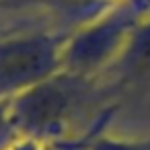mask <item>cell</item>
<instances>
[{
  "instance_id": "obj_1",
  "label": "cell",
  "mask_w": 150,
  "mask_h": 150,
  "mask_svg": "<svg viewBox=\"0 0 150 150\" xmlns=\"http://www.w3.org/2000/svg\"><path fill=\"white\" fill-rule=\"evenodd\" d=\"M146 17H150V0H111L95 17L68 31L62 68L86 78L111 70Z\"/></svg>"
},
{
  "instance_id": "obj_2",
  "label": "cell",
  "mask_w": 150,
  "mask_h": 150,
  "mask_svg": "<svg viewBox=\"0 0 150 150\" xmlns=\"http://www.w3.org/2000/svg\"><path fill=\"white\" fill-rule=\"evenodd\" d=\"M95 80L62 68L23 91L8 101L11 132L33 142L60 136L78 107L91 97Z\"/></svg>"
},
{
  "instance_id": "obj_3",
  "label": "cell",
  "mask_w": 150,
  "mask_h": 150,
  "mask_svg": "<svg viewBox=\"0 0 150 150\" xmlns=\"http://www.w3.org/2000/svg\"><path fill=\"white\" fill-rule=\"evenodd\" d=\"M68 33H19L0 39V103L62 70V47Z\"/></svg>"
},
{
  "instance_id": "obj_4",
  "label": "cell",
  "mask_w": 150,
  "mask_h": 150,
  "mask_svg": "<svg viewBox=\"0 0 150 150\" xmlns=\"http://www.w3.org/2000/svg\"><path fill=\"white\" fill-rule=\"evenodd\" d=\"M111 70L115 72V86H127L150 76V17L138 25Z\"/></svg>"
},
{
  "instance_id": "obj_5",
  "label": "cell",
  "mask_w": 150,
  "mask_h": 150,
  "mask_svg": "<svg viewBox=\"0 0 150 150\" xmlns=\"http://www.w3.org/2000/svg\"><path fill=\"white\" fill-rule=\"evenodd\" d=\"M91 150H150V138L142 140H111L99 138Z\"/></svg>"
},
{
  "instance_id": "obj_6",
  "label": "cell",
  "mask_w": 150,
  "mask_h": 150,
  "mask_svg": "<svg viewBox=\"0 0 150 150\" xmlns=\"http://www.w3.org/2000/svg\"><path fill=\"white\" fill-rule=\"evenodd\" d=\"M2 134H13L8 125V103H0V136Z\"/></svg>"
},
{
  "instance_id": "obj_7",
  "label": "cell",
  "mask_w": 150,
  "mask_h": 150,
  "mask_svg": "<svg viewBox=\"0 0 150 150\" xmlns=\"http://www.w3.org/2000/svg\"><path fill=\"white\" fill-rule=\"evenodd\" d=\"M11 136H13V134H2V136H0V148L4 146V142H6V140H8Z\"/></svg>"
}]
</instances>
